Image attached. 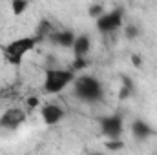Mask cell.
I'll return each mask as SVG.
<instances>
[{"label": "cell", "instance_id": "obj_7", "mask_svg": "<svg viewBox=\"0 0 157 155\" xmlns=\"http://www.w3.org/2000/svg\"><path fill=\"white\" fill-rule=\"evenodd\" d=\"M40 117H42V120H44L46 126H55V124H59V122L66 117V112H64L59 104L48 102V104H44V106L40 108Z\"/></svg>", "mask_w": 157, "mask_h": 155}, {"label": "cell", "instance_id": "obj_12", "mask_svg": "<svg viewBox=\"0 0 157 155\" xmlns=\"http://www.w3.org/2000/svg\"><path fill=\"white\" fill-rule=\"evenodd\" d=\"M122 82H124V86L121 88V99H126V97L132 95V91H133V82L128 77H122Z\"/></svg>", "mask_w": 157, "mask_h": 155}, {"label": "cell", "instance_id": "obj_3", "mask_svg": "<svg viewBox=\"0 0 157 155\" xmlns=\"http://www.w3.org/2000/svg\"><path fill=\"white\" fill-rule=\"evenodd\" d=\"M77 78V73L73 70H64V68H49L44 73L42 80V89L48 95H59L66 88L73 86Z\"/></svg>", "mask_w": 157, "mask_h": 155}, {"label": "cell", "instance_id": "obj_16", "mask_svg": "<svg viewBox=\"0 0 157 155\" xmlns=\"http://www.w3.org/2000/svg\"><path fill=\"white\" fill-rule=\"evenodd\" d=\"M28 104H29L31 108H37V106L40 104V100L37 99V97H31V99H28Z\"/></svg>", "mask_w": 157, "mask_h": 155}, {"label": "cell", "instance_id": "obj_14", "mask_svg": "<svg viewBox=\"0 0 157 155\" xmlns=\"http://www.w3.org/2000/svg\"><path fill=\"white\" fill-rule=\"evenodd\" d=\"M104 11H106V9H104V6H102V4H95V6H91V7L88 9V13H90L91 17H95V18H99Z\"/></svg>", "mask_w": 157, "mask_h": 155}, {"label": "cell", "instance_id": "obj_2", "mask_svg": "<svg viewBox=\"0 0 157 155\" xmlns=\"http://www.w3.org/2000/svg\"><path fill=\"white\" fill-rule=\"evenodd\" d=\"M73 95L86 104H93V102L102 100L104 86L93 75H78L73 82Z\"/></svg>", "mask_w": 157, "mask_h": 155}, {"label": "cell", "instance_id": "obj_8", "mask_svg": "<svg viewBox=\"0 0 157 155\" xmlns=\"http://www.w3.org/2000/svg\"><path fill=\"white\" fill-rule=\"evenodd\" d=\"M48 39L51 40L55 46H59V47L71 49L73 44H75V39H77V33H73L70 29H57V31H51L48 35Z\"/></svg>", "mask_w": 157, "mask_h": 155}, {"label": "cell", "instance_id": "obj_11", "mask_svg": "<svg viewBox=\"0 0 157 155\" xmlns=\"http://www.w3.org/2000/svg\"><path fill=\"white\" fill-rule=\"evenodd\" d=\"M29 7V2L26 0H13L11 2V11L13 15H24V11Z\"/></svg>", "mask_w": 157, "mask_h": 155}, {"label": "cell", "instance_id": "obj_1", "mask_svg": "<svg viewBox=\"0 0 157 155\" xmlns=\"http://www.w3.org/2000/svg\"><path fill=\"white\" fill-rule=\"evenodd\" d=\"M39 40H40L39 35H26V37H18V39L9 40L2 47L4 60L7 64H11V66H20L22 60L35 49Z\"/></svg>", "mask_w": 157, "mask_h": 155}, {"label": "cell", "instance_id": "obj_13", "mask_svg": "<svg viewBox=\"0 0 157 155\" xmlns=\"http://www.w3.org/2000/svg\"><path fill=\"white\" fill-rule=\"evenodd\" d=\"M122 148H124L122 139H119V141H106V150L108 152H117V150H122Z\"/></svg>", "mask_w": 157, "mask_h": 155}, {"label": "cell", "instance_id": "obj_6", "mask_svg": "<svg viewBox=\"0 0 157 155\" xmlns=\"http://www.w3.org/2000/svg\"><path fill=\"white\" fill-rule=\"evenodd\" d=\"M28 119V113L22 108H7L2 115H0V128L2 130H9L15 131L18 130Z\"/></svg>", "mask_w": 157, "mask_h": 155}, {"label": "cell", "instance_id": "obj_4", "mask_svg": "<svg viewBox=\"0 0 157 155\" xmlns=\"http://www.w3.org/2000/svg\"><path fill=\"white\" fill-rule=\"evenodd\" d=\"M95 28L101 35H112L124 28V15L121 9L104 11L99 18H95Z\"/></svg>", "mask_w": 157, "mask_h": 155}, {"label": "cell", "instance_id": "obj_9", "mask_svg": "<svg viewBox=\"0 0 157 155\" xmlns=\"http://www.w3.org/2000/svg\"><path fill=\"white\" fill-rule=\"evenodd\" d=\"M71 51H73V55H75V60H86V57H88L90 51H91V39H90V35H86V33L77 35Z\"/></svg>", "mask_w": 157, "mask_h": 155}, {"label": "cell", "instance_id": "obj_10", "mask_svg": "<svg viewBox=\"0 0 157 155\" xmlns=\"http://www.w3.org/2000/svg\"><path fill=\"white\" fill-rule=\"evenodd\" d=\"M154 133H155V131H154V128H152L146 120L137 119V120H133V122H132V135H133V139H135V141H148Z\"/></svg>", "mask_w": 157, "mask_h": 155}, {"label": "cell", "instance_id": "obj_5", "mask_svg": "<svg viewBox=\"0 0 157 155\" xmlns=\"http://www.w3.org/2000/svg\"><path fill=\"white\" fill-rule=\"evenodd\" d=\"M99 126L102 135L106 137V141H119L122 139V131H124V120L122 115H104L99 119Z\"/></svg>", "mask_w": 157, "mask_h": 155}, {"label": "cell", "instance_id": "obj_17", "mask_svg": "<svg viewBox=\"0 0 157 155\" xmlns=\"http://www.w3.org/2000/svg\"><path fill=\"white\" fill-rule=\"evenodd\" d=\"M90 155H106V153H102V152H93V153H90Z\"/></svg>", "mask_w": 157, "mask_h": 155}, {"label": "cell", "instance_id": "obj_15", "mask_svg": "<svg viewBox=\"0 0 157 155\" xmlns=\"http://www.w3.org/2000/svg\"><path fill=\"white\" fill-rule=\"evenodd\" d=\"M122 31H124V35H126L128 39H135V37L139 35V29H137L135 26H132V24H130V26H124Z\"/></svg>", "mask_w": 157, "mask_h": 155}]
</instances>
